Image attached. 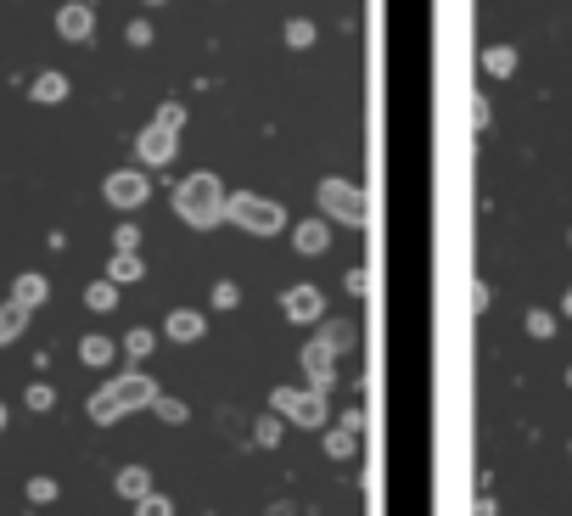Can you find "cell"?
<instances>
[{"label": "cell", "instance_id": "cell-1", "mask_svg": "<svg viewBox=\"0 0 572 516\" xmlns=\"http://www.w3.org/2000/svg\"><path fill=\"white\" fill-rule=\"evenodd\" d=\"M158 393H163L158 376H146V371H135V365H129L124 376H107V382L90 393L85 416L96 421V427H118V421H129L135 410H152V399H158Z\"/></svg>", "mask_w": 572, "mask_h": 516}, {"label": "cell", "instance_id": "cell-2", "mask_svg": "<svg viewBox=\"0 0 572 516\" xmlns=\"http://www.w3.org/2000/svg\"><path fill=\"white\" fill-rule=\"evenodd\" d=\"M225 197H230L225 180L214 169H197L174 186V219L191 230H214V225H225Z\"/></svg>", "mask_w": 572, "mask_h": 516}, {"label": "cell", "instance_id": "cell-3", "mask_svg": "<svg viewBox=\"0 0 572 516\" xmlns=\"http://www.w3.org/2000/svg\"><path fill=\"white\" fill-rule=\"evenodd\" d=\"M225 225L247 230V236H281L286 208L275 197H258V191H230L225 197Z\"/></svg>", "mask_w": 572, "mask_h": 516}, {"label": "cell", "instance_id": "cell-4", "mask_svg": "<svg viewBox=\"0 0 572 516\" xmlns=\"http://www.w3.org/2000/svg\"><path fill=\"white\" fill-rule=\"evenodd\" d=\"M315 202H320V214L337 219V225H348V230L371 225V202H365V191H359L354 180H343V174H326V180L315 186Z\"/></svg>", "mask_w": 572, "mask_h": 516}, {"label": "cell", "instance_id": "cell-5", "mask_svg": "<svg viewBox=\"0 0 572 516\" xmlns=\"http://www.w3.org/2000/svg\"><path fill=\"white\" fill-rule=\"evenodd\" d=\"M270 416L292 421V427H326L331 404H326V393H315V387H275V393H270Z\"/></svg>", "mask_w": 572, "mask_h": 516}, {"label": "cell", "instance_id": "cell-6", "mask_svg": "<svg viewBox=\"0 0 572 516\" xmlns=\"http://www.w3.org/2000/svg\"><path fill=\"white\" fill-rule=\"evenodd\" d=\"M101 197L113 202L118 214H135V208L152 197V180H146V169H113L101 180Z\"/></svg>", "mask_w": 572, "mask_h": 516}, {"label": "cell", "instance_id": "cell-7", "mask_svg": "<svg viewBox=\"0 0 572 516\" xmlns=\"http://www.w3.org/2000/svg\"><path fill=\"white\" fill-rule=\"evenodd\" d=\"M174 152H180V129H169V124H152L135 135V158L146 163V169H163V163H174Z\"/></svg>", "mask_w": 572, "mask_h": 516}, {"label": "cell", "instance_id": "cell-8", "mask_svg": "<svg viewBox=\"0 0 572 516\" xmlns=\"http://www.w3.org/2000/svg\"><path fill=\"white\" fill-rule=\"evenodd\" d=\"M281 315L292 326H315V320H326V298H320V287H286Z\"/></svg>", "mask_w": 572, "mask_h": 516}, {"label": "cell", "instance_id": "cell-9", "mask_svg": "<svg viewBox=\"0 0 572 516\" xmlns=\"http://www.w3.org/2000/svg\"><path fill=\"white\" fill-rule=\"evenodd\" d=\"M298 365H303V376H309V387H315V393H326V387L337 382V376H331V365H337V354H331V348L320 343V337H309V343H303Z\"/></svg>", "mask_w": 572, "mask_h": 516}, {"label": "cell", "instance_id": "cell-10", "mask_svg": "<svg viewBox=\"0 0 572 516\" xmlns=\"http://www.w3.org/2000/svg\"><path fill=\"white\" fill-rule=\"evenodd\" d=\"M57 34L62 40H90V34H96V6H90V0H68V6H62L57 12Z\"/></svg>", "mask_w": 572, "mask_h": 516}, {"label": "cell", "instance_id": "cell-11", "mask_svg": "<svg viewBox=\"0 0 572 516\" xmlns=\"http://www.w3.org/2000/svg\"><path fill=\"white\" fill-rule=\"evenodd\" d=\"M202 331H208V315H202V309H169V320H163V337H169V343H202Z\"/></svg>", "mask_w": 572, "mask_h": 516}, {"label": "cell", "instance_id": "cell-12", "mask_svg": "<svg viewBox=\"0 0 572 516\" xmlns=\"http://www.w3.org/2000/svg\"><path fill=\"white\" fill-rule=\"evenodd\" d=\"M354 449H359V410H348V416L326 432V455L331 460H354Z\"/></svg>", "mask_w": 572, "mask_h": 516}, {"label": "cell", "instance_id": "cell-13", "mask_svg": "<svg viewBox=\"0 0 572 516\" xmlns=\"http://www.w3.org/2000/svg\"><path fill=\"white\" fill-rule=\"evenodd\" d=\"M292 247H298L303 258H320L331 247V230L326 219H303V225H292Z\"/></svg>", "mask_w": 572, "mask_h": 516}, {"label": "cell", "instance_id": "cell-14", "mask_svg": "<svg viewBox=\"0 0 572 516\" xmlns=\"http://www.w3.org/2000/svg\"><path fill=\"white\" fill-rule=\"evenodd\" d=\"M45 298H51V281H45L40 270H23V275H17V281H12V303H23L29 315H34V309H40Z\"/></svg>", "mask_w": 572, "mask_h": 516}, {"label": "cell", "instance_id": "cell-15", "mask_svg": "<svg viewBox=\"0 0 572 516\" xmlns=\"http://www.w3.org/2000/svg\"><path fill=\"white\" fill-rule=\"evenodd\" d=\"M113 488H118V500H146V494H152V472H146V466H118L113 472Z\"/></svg>", "mask_w": 572, "mask_h": 516}, {"label": "cell", "instance_id": "cell-16", "mask_svg": "<svg viewBox=\"0 0 572 516\" xmlns=\"http://www.w3.org/2000/svg\"><path fill=\"white\" fill-rule=\"evenodd\" d=\"M107 281H113L118 292L135 287V281H146V258H141V253H113V264H107Z\"/></svg>", "mask_w": 572, "mask_h": 516}, {"label": "cell", "instance_id": "cell-17", "mask_svg": "<svg viewBox=\"0 0 572 516\" xmlns=\"http://www.w3.org/2000/svg\"><path fill=\"white\" fill-rule=\"evenodd\" d=\"M23 331H29V309H23V303H0V348H12L17 337H23Z\"/></svg>", "mask_w": 572, "mask_h": 516}, {"label": "cell", "instance_id": "cell-18", "mask_svg": "<svg viewBox=\"0 0 572 516\" xmlns=\"http://www.w3.org/2000/svg\"><path fill=\"white\" fill-rule=\"evenodd\" d=\"M315 337L331 348V354H348L359 331H354V320H320V331H315Z\"/></svg>", "mask_w": 572, "mask_h": 516}, {"label": "cell", "instance_id": "cell-19", "mask_svg": "<svg viewBox=\"0 0 572 516\" xmlns=\"http://www.w3.org/2000/svg\"><path fill=\"white\" fill-rule=\"evenodd\" d=\"M113 354H118V343H113V337H96V331L79 343V359H85L90 371H107V365H113Z\"/></svg>", "mask_w": 572, "mask_h": 516}, {"label": "cell", "instance_id": "cell-20", "mask_svg": "<svg viewBox=\"0 0 572 516\" xmlns=\"http://www.w3.org/2000/svg\"><path fill=\"white\" fill-rule=\"evenodd\" d=\"M85 309H90V315H113V309H118V287L107 281V275L85 287Z\"/></svg>", "mask_w": 572, "mask_h": 516}, {"label": "cell", "instance_id": "cell-21", "mask_svg": "<svg viewBox=\"0 0 572 516\" xmlns=\"http://www.w3.org/2000/svg\"><path fill=\"white\" fill-rule=\"evenodd\" d=\"M29 96H34V101H45V107H57V101H68V73H40Z\"/></svg>", "mask_w": 572, "mask_h": 516}, {"label": "cell", "instance_id": "cell-22", "mask_svg": "<svg viewBox=\"0 0 572 516\" xmlns=\"http://www.w3.org/2000/svg\"><path fill=\"white\" fill-rule=\"evenodd\" d=\"M483 68L494 73V79H511V73H516V51H511V45H488V51H483Z\"/></svg>", "mask_w": 572, "mask_h": 516}, {"label": "cell", "instance_id": "cell-23", "mask_svg": "<svg viewBox=\"0 0 572 516\" xmlns=\"http://www.w3.org/2000/svg\"><path fill=\"white\" fill-rule=\"evenodd\" d=\"M152 410H158V421H169V427L191 421V404H186V399H174V393H158V399H152Z\"/></svg>", "mask_w": 572, "mask_h": 516}, {"label": "cell", "instance_id": "cell-24", "mask_svg": "<svg viewBox=\"0 0 572 516\" xmlns=\"http://www.w3.org/2000/svg\"><path fill=\"white\" fill-rule=\"evenodd\" d=\"M23 404H29L34 416H45V410H57V387H51V382H29V387H23Z\"/></svg>", "mask_w": 572, "mask_h": 516}, {"label": "cell", "instance_id": "cell-25", "mask_svg": "<svg viewBox=\"0 0 572 516\" xmlns=\"http://www.w3.org/2000/svg\"><path fill=\"white\" fill-rule=\"evenodd\" d=\"M23 494H29V505H57L62 483H57V477H29V483H23Z\"/></svg>", "mask_w": 572, "mask_h": 516}, {"label": "cell", "instance_id": "cell-26", "mask_svg": "<svg viewBox=\"0 0 572 516\" xmlns=\"http://www.w3.org/2000/svg\"><path fill=\"white\" fill-rule=\"evenodd\" d=\"M158 348V331H146V326H129V337H124V354L129 359H146Z\"/></svg>", "mask_w": 572, "mask_h": 516}, {"label": "cell", "instance_id": "cell-27", "mask_svg": "<svg viewBox=\"0 0 572 516\" xmlns=\"http://www.w3.org/2000/svg\"><path fill=\"white\" fill-rule=\"evenodd\" d=\"M286 45H292V51H309V45H315V23H309V17H292V23H286Z\"/></svg>", "mask_w": 572, "mask_h": 516}, {"label": "cell", "instance_id": "cell-28", "mask_svg": "<svg viewBox=\"0 0 572 516\" xmlns=\"http://www.w3.org/2000/svg\"><path fill=\"white\" fill-rule=\"evenodd\" d=\"M113 253H141V225H135V219H124V225L113 230Z\"/></svg>", "mask_w": 572, "mask_h": 516}, {"label": "cell", "instance_id": "cell-29", "mask_svg": "<svg viewBox=\"0 0 572 516\" xmlns=\"http://www.w3.org/2000/svg\"><path fill=\"white\" fill-rule=\"evenodd\" d=\"M135 516H174V500H169V494H158V488H152L146 500H135Z\"/></svg>", "mask_w": 572, "mask_h": 516}, {"label": "cell", "instance_id": "cell-30", "mask_svg": "<svg viewBox=\"0 0 572 516\" xmlns=\"http://www.w3.org/2000/svg\"><path fill=\"white\" fill-rule=\"evenodd\" d=\"M281 427H286V421H281V416H258V427H253V438H258V444H264V449H275V444H281Z\"/></svg>", "mask_w": 572, "mask_h": 516}, {"label": "cell", "instance_id": "cell-31", "mask_svg": "<svg viewBox=\"0 0 572 516\" xmlns=\"http://www.w3.org/2000/svg\"><path fill=\"white\" fill-rule=\"evenodd\" d=\"M208 303H214V309H236V303H242V287H236V281H214Z\"/></svg>", "mask_w": 572, "mask_h": 516}, {"label": "cell", "instance_id": "cell-32", "mask_svg": "<svg viewBox=\"0 0 572 516\" xmlns=\"http://www.w3.org/2000/svg\"><path fill=\"white\" fill-rule=\"evenodd\" d=\"M528 331L533 337H556V315L550 309H528Z\"/></svg>", "mask_w": 572, "mask_h": 516}, {"label": "cell", "instance_id": "cell-33", "mask_svg": "<svg viewBox=\"0 0 572 516\" xmlns=\"http://www.w3.org/2000/svg\"><path fill=\"white\" fill-rule=\"evenodd\" d=\"M124 40H129V45H152V23H146V17H129V23H124Z\"/></svg>", "mask_w": 572, "mask_h": 516}, {"label": "cell", "instance_id": "cell-34", "mask_svg": "<svg viewBox=\"0 0 572 516\" xmlns=\"http://www.w3.org/2000/svg\"><path fill=\"white\" fill-rule=\"evenodd\" d=\"M158 124H169V129H186V107H180V101H163V107H158Z\"/></svg>", "mask_w": 572, "mask_h": 516}, {"label": "cell", "instance_id": "cell-35", "mask_svg": "<svg viewBox=\"0 0 572 516\" xmlns=\"http://www.w3.org/2000/svg\"><path fill=\"white\" fill-rule=\"evenodd\" d=\"M343 287L354 292V298H359V292H371V270H348V281H343Z\"/></svg>", "mask_w": 572, "mask_h": 516}, {"label": "cell", "instance_id": "cell-36", "mask_svg": "<svg viewBox=\"0 0 572 516\" xmlns=\"http://www.w3.org/2000/svg\"><path fill=\"white\" fill-rule=\"evenodd\" d=\"M472 129H488V101L472 96Z\"/></svg>", "mask_w": 572, "mask_h": 516}, {"label": "cell", "instance_id": "cell-37", "mask_svg": "<svg viewBox=\"0 0 572 516\" xmlns=\"http://www.w3.org/2000/svg\"><path fill=\"white\" fill-rule=\"evenodd\" d=\"M483 309H488V287H483V281H472V315H483Z\"/></svg>", "mask_w": 572, "mask_h": 516}, {"label": "cell", "instance_id": "cell-38", "mask_svg": "<svg viewBox=\"0 0 572 516\" xmlns=\"http://www.w3.org/2000/svg\"><path fill=\"white\" fill-rule=\"evenodd\" d=\"M561 315H572V287H567V298H561Z\"/></svg>", "mask_w": 572, "mask_h": 516}, {"label": "cell", "instance_id": "cell-39", "mask_svg": "<svg viewBox=\"0 0 572 516\" xmlns=\"http://www.w3.org/2000/svg\"><path fill=\"white\" fill-rule=\"evenodd\" d=\"M6 421H12V416H6V404H0V432H6Z\"/></svg>", "mask_w": 572, "mask_h": 516}, {"label": "cell", "instance_id": "cell-40", "mask_svg": "<svg viewBox=\"0 0 572 516\" xmlns=\"http://www.w3.org/2000/svg\"><path fill=\"white\" fill-rule=\"evenodd\" d=\"M567 387H572V365H567Z\"/></svg>", "mask_w": 572, "mask_h": 516}, {"label": "cell", "instance_id": "cell-41", "mask_svg": "<svg viewBox=\"0 0 572 516\" xmlns=\"http://www.w3.org/2000/svg\"><path fill=\"white\" fill-rule=\"evenodd\" d=\"M146 6H163V0H146Z\"/></svg>", "mask_w": 572, "mask_h": 516}]
</instances>
